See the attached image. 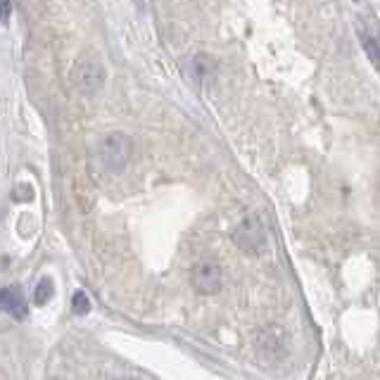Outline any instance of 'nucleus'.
<instances>
[{"label": "nucleus", "mask_w": 380, "mask_h": 380, "mask_svg": "<svg viewBox=\"0 0 380 380\" xmlns=\"http://www.w3.org/2000/svg\"><path fill=\"white\" fill-rule=\"evenodd\" d=\"M131 155H133V143H131L126 133H110L100 143V162L105 164V169L112 173L126 169Z\"/></svg>", "instance_id": "obj_1"}, {"label": "nucleus", "mask_w": 380, "mask_h": 380, "mask_svg": "<svg viewBox=\"0 0 380 380\" xmlns=\"http://www.w3.org/2000/svg\"><path fill=\"white\" fill-rule=\"evenodd\" d=\"M105 67L98 58H84L79 60L77 65L72 67V84L74 89L86 93V96H93L103 89L105 84Z\"/></svg>", "instance_id": "obj_2"}, {"label": "nucleus", "mask_w": 380, "mask_h": 380, "mask_svg": "<svg viewBox=\"0 0 380 380\" xmlns=\"http://www.w3.org/2000/svg\"><path fill=\"white\" fill-rule=\"evenodd\" d=\"M235 245L247 254H261L269 245L266 240V228L257 216H247L242 223L235 228Z\"/></svg>", "instance_id": "obj_3"}, {"label": "nucleus", "mask_w": 380, "mask_h": 380, "mask_svg": "<svg viewBox=\"0 0 380 380\" xmlns=\"http://www.w3.org/2000/svg\"><path fill=\"white\" fill-rule=\"evenodd\" d=\"M221 280H223L221 266L214 264V261H200L190 271V285L200 295H214V292H219Z\"/></svg>", "instance_id": "obj_4"}, {"label": "nucleus", "mask_w": 380, "mask_h": 380, "mask_svg": "<svg viewBox=\"0 0 380 380\" xmlns=\"http://www.w3.org/2000/svg\"><path fill=\"white\" fill-rule=\"evenodd\" d=\"M183 72L192 84L197 86H207L216 74V62L209 58V55H192L183 62Z\"/></svg>", "instance_id": "obj_5"}, {"label": "nucleus", "mask_w": 380, "mask_h": 380, "mask_svg": "<svg viewBox=\"0 0 380 380\" xmlns=\"http://www.w3.org/2000/svg\"><path fill=\"white\" fill-rule=\"evenodd\" d=\"M0 311H8L15 319H24L27 316V302H24V295L20 288H3L0 290Z\"/></svg>", "instance_id": "obj_6"}, {"label": "nucleus", "mask_w": 380, "mask_h": 380, "mask_svg": "<svg viewBox=\"0 0 380 380\" xmlns=\"http://www.w3.org/2000/svg\"><path fill=\"white\" fill-rule=\"evenodd\" d=\"M53 292H55V288H53V280L51 278H43V280H39V285H36V292H34V302L39 304H48L51 302V297H53Z\"/></svg>", "instance_id": "obj_7"}, {"label": "nucleus", "mask_w": 380, "mask_h": 380, "mask_svg": "<svg viewBox=\"0 0 380 380\" xmlns=\"http://www.w3.org/2000/svg\"><path fill=\"white\" fill-rule=\"evenodd\" d=\"M72 309H74V314L77 316H86L91 311V300H89V295H86L84 290H77L74 292V297H72Z\"/></svg>", "instance_id": "obj_8"}, {"label": "nucleus", "mask_w": 380, "mask_h": 380, "mask_svg": "<svg viewBox=\"0 0 380 380\" xmlns=\"http://www.w3.org/2000/svg\"><path fill=\"white\" fill-rule=\"evenodd\" d=\"M361 46H364V51L369 53V60L373 62V65H378L380 51H378V43H376V39H373L371 34H364V36H361Z\"/></svg>", "instance_id": "obj_9"}, {"label": "nucleus", "mask_w": 380, "mask_h": 380, "mask_svg": "<svg viewBox=\"0 0 380 380\" xmlns=\"http://www.w3.org/2000/svg\"><path fill=\"white\" fill-rule=\"evenodd\" d=\"M10 10H12V5H10V3H0V20H3V22H10Z\"/></svg>", "instance_id": "obj_10"}]
</instances>
